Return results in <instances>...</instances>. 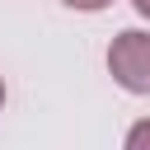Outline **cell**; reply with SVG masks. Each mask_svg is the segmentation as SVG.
Here are the masks:
<instances>
[{
    "label": "cell",
    "instance_id": "3957f363",
    "mask_svg": "<svg viewBox=\"0 0 150 150\" xmlns=\"http://www.w3.org/2000/svg\"><path fill=\"white\" fill-rule=\"evenodd\" d=\"M61 5H70V9H84V14H94V9H103V5H112V0H61Z\"/></svg>",
    "mask_w": 150,
    "mask_h": 150
},
{
    "label": "cell",
    "instance_id": "277c9868",
    "mask_svg": "<svg viewBox=\"0 0 150 150\" xmlns=\"http://www.w3.org/2000/svg\"><path fill=\"white\" fill-rule=\"evenodd\" d=\"M131 5H136V9H141V14L150 19V0H131Z\"/></svg>",
    "mask_w": 150,
    "mask_h": 150
},
{
    "label": "cell",
    "instance_id": "6da1fadb",
    "mask_svg": "<svg viewBox=\"0 0 150 150\" xmlns=\"http://www.w3.org/2000/svg\"><path fill=\"white\" fill-rule=\"evenodd\" d=\"M108 70L127 94H150V33L127 28L108 47Z\"/></svg>",
    "mask_w": 150,
    "mask_h": 150
},
{
    "label": "cell",
    "instance_id": "5b68a950",
    "mask_svg": "<svg viewBox=\"0 0 150 150\" xmlns=\"http://www.w3.org/2000/svg\"><path fill=\"white\" fill-rule=\"evenodd\" d=\"M0 108H5V80H0Z\"/></svg>",
    "mask_w": 150,
    "mask_h": 150
},
{
    "label": "cell",
    "instance_id": "7a4b0ae2",
    "mask_svg": "<svg viewBox=\"0 0 150 150\" xmlns=\"http://www.w3.org/2000/svg\"><path fill=\"white\" fill-rule=\"evenodd\" d=\"M127 145H131V150H145V145H150V122H136V127L127 131Z\"/></svg>",
    "mask_w": 150,
    "mask_h": 150
}]
</instances>
